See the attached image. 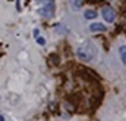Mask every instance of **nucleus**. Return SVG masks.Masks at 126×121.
<instances>
[{
	"label": "nucleus",
	"instance_id": "1",
	"mask_svg": "<svg viewBox=\"0 0 126 121\" xmlns=\"http://www.w3.org/2000/svg\"><path fill=\"white\" fill-rule=\"evenodd\" d=\"M91 49H95V48L91 46L90 44L83 45V46L80 48L79 50H77V56H79V59H81L83 61H90V60H92V59L95 57L96 50H92V52H91Z\"/></svg>",
	"mask_w": 126,
	"mask_h": 121
},
{
	"label": "nucleus",
	"instance_id": "2",
	"mask_svg": "<svg viewBox=\"0 0 126 121\" xmlns=\"http://www.w3.org/2000/svg\"><path fill=\"white\" fill-rule=\"evenodd\" d=\"M102 17H103V19L106 20V22L111 23L112 20L115 19V12L111 7H103V8H102Z\"/></svg>",
	"mask_w": 126,
	"mask_h": 121
},
{
	"label": "nucleus",
	"instance_id": "3",
	"mask_svg": "<svg viewBox=\"0 0 126 121\" xmlns=\"http://www.w3.org/2000/svg\"><path fill=\"white\" fill-rule=\"evenodd\" d=\"M91 31H106V26L102 25V23H92L90 26Z\"/></svg>",
	"mask_w": 126,
	"mask_h": 121
},
{
	"label": "nucleus",
	"instance_id": "4",
	"mask_svg": "<svg viewBox=\"0 0 126 121\" xmlns=\"http://www.w3.org/2000/svg\"><path fill=\"white\" fill-rule=\"evenodd\" d=\"M84 17L87 18V19H95V18L98 17V14H96V11H94V10H88V11H85Z\"/></svg>",
	"mask_w": 126,
	"mask_h": 121
},
{
	"label": "nucleus",
	"instance_id": "5",
	"mask_svg": "<svg viewBox=\"0 0 126 121\" xmlns=\"http://www.w3.org/2000/svg\"><path fill=\"white\" fill-rule=\"evenodd\" d=\"M119 55H121V60L123 61V64H126V46L119 48Z\"/></svg>",
	"mask_w": 126,
	"mask_h": 121
},
{
	"label": "nucleus",
	"instance_id": "6",
	"mask_svg": "<svg viewBox=\"0 0 126 121\" xmlns=\"http://www.w3.org/2000/svg\"><path fill=\"white\" fill-rule=\"evenodd\" d=\"M37 42H38L39 45H45V38H42V37H38V38H37Z\"/></svg>",
	"mask_w": 126,
	"mask_h": 121
},
{
	"label": "nucleus",
	"instance_id": "7",
	"mask_svg": "<svg viewBox=\"0 0 126 121\" xmlns=\"http://www.w3.org/2000/svg\"><path fill=\"white\" fill-rule=\"evenodd\" d=\"M81 4H83V0H77L76 3H75V6H76V7H79V6H81Z\"/></svg>",
	"mask_w": 126,
	"mask_h": 121
},
{
	"label": "nucleus",
	"instance_id": "8",
	"mask_svg": "<svg viewBox=\"0 0 126 121\" xmlns=\"http://www.w3.org/2000/svg\"><path fill=\"white\" fill-rule=\"evenodd\" d=\"M0 121H4V117H3L1 114H0Z\"/></svg>",
	"mask_w": 126,
	"mask_h": 121
}]
</instances>
